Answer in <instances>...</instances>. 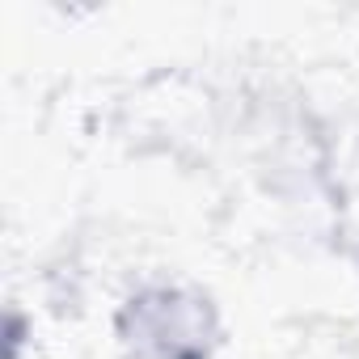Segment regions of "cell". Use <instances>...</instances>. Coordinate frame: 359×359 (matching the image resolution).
Masks as SVG:
<instances>
[{
  "instance_id": "1",
  "label": "cell",
  "mask_w": 359,
  "mask_h": 359,
  "mask_svg": "<svg viewBox=\"0 0 359 359\" xmlns=\"http://www.w3.org/2000/svg\"><path fill=\"white\" fill-rule=\"evenodd\" d=\"M118 342L131 359H212L220 346V313L199 287L148 283L123 300Z\"/></svg>"
}]
</instances>
